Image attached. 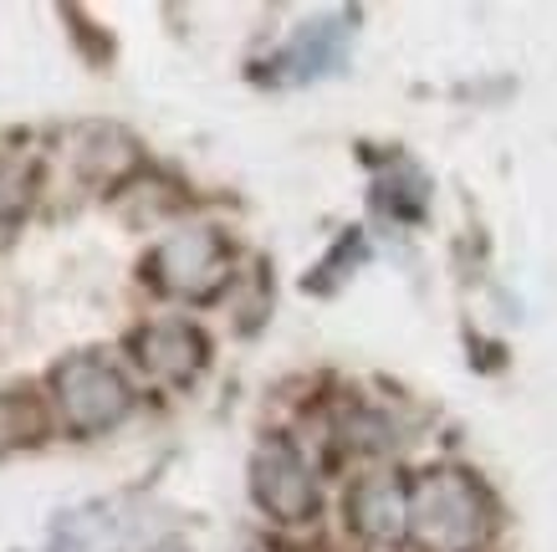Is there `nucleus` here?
Masks as SVG:
<instances>
[{"label":"nucleus","instance_id":"f257e3e1","mask_svg":"<svg viewBox=\"0 0 557 552\" xmlns=\"http://www.w3.org/2000/svg\"><path fill=\"white\" fill-rule=\"evenodd\" d=\"M496 496L475 470L435 466L409 486V532L420 552H481L496 537Z\"/></svg>","mask_w":557,"mask_h":552},{"label":"nucleus","instance_id":"f03ea898","mask_svg":"<svg viewBox=\"0 0 557 552\" xmlns=\"http://www.w3.org/2000/svg\"><path fill=\"white\" fill-rule=\"evenodd\" d=\"M164 527V512L144 496H102L51 522L47 552H149L159 548Z\"/></svg>","mask_w":557,"mask_h":552},{"label":"nucleus","instance_id":"7ed1b4c3","mask_svg":"<svg viewBox=\"0 0 557 552\" xmlns=\"http://www.w3.org/2000/svg\"><path fill=\"white\" fill-rule=\"evenodd\" d=\"M51 400L67 419V430L77 436H102V430H113L128 419L134 409V389L123 379L119 368L98 358V353H72L57 364L51 373Z\"/></svg>","mask_w":557,"mask_h":552},{"label":"nucleus","instance_id":"20e7f679","mask_svg":"<svg viewBox=\"0 0 557 552\" xmlns=\"http://www.w3.org/2000/svg\"><path fill=\"white\" fill-rule=\"evenodd\" d=\"M149 277L170 297L210 302L231 282V246L210 225H185L170 241H159V252L149 256Z\"/></svg>","mask_w":557,"mask_h":552},{"label":"nucleus","instance_id":"39448f33","mask_svg":"<svg viewBox=\"0 0 557 552\" xmlns=\"http://www.w3.org/2000/svg\"><path fill=\"white\" fill-rule=\"evenodd\" d=\"M251 496L271 522H287V527L312 522L318 517V502H322L312 466H307L302 455H297V445L282 436L261 440V451L251 455Z\"/></svg>","mask_w":557,"mask_h":552},{"label":"nucleus","instance_id":"423d86ee","mask_svg":"<svg viewBox=\"0 0 557 552\" xmlns=\"http://www.w3.org/2000/svg\"><path fill=\"white\" fill-rule=\"evenodd\" d=\"M354 32H358V16L354 11H338V16H318L297 26L292 41L267 68H261V83L271 87H302V83H318V77H333L343 72L348 51H354Z\"/></svg>","mask_w":557,"mask_h":552},{"label":"nucleus","instance_id":"0eeeda50","mask_svg":"<svg viewBox=\"0 0 557 552\" xmlns=\"http://www.w3.org/2000/svg\"><path fill=\"white\" fill-rule=\"evenodd\" d=\"M134 358L144 373H153L159 384H189L205 364H210V338L185 318H164V322H149L134 333Z\"/></svg>","mask_w":557,"mask_h":552},{"label":"nucleus","instance_id":"6e6552de","mask_svg":"<svg viewBox=\"0 0 557 552\" xmlns=\"http://www.w3.org/2000/svg\"><path fill=\"white\" fill-rule=\"evenodd\" d=\"M348 527L363 542H399L409 532V486L399 470H369L348 491Z\"/></svg>","mask_w":557,"mask_h":552},{"label":"nucleus","instance_id":"1a4fd4ad","mask_svg":"<svg viewBox=\"0 0 557 552\" xmlns=\"http://www.w3.org/2000/svg\"><path fill=\"white\" fill-rule=\"evenodd\" d=\"M77 164H83L87 180H102V184L123 180V174L138 164L134 138L123 134V128H87L83 149H77Z\"/></svg>","mask_w":557,"mask_h":552},{"label":"nucleus","instance_id":"9d476101","mask_svg":"<svg viewBox=\"0 0 557 552\" xmlns=\"http://www.w3.org/2000/svg\"><path fill=\"white\" fill-rule=\"evenodd\" d=\"M32 195V174L16 164H0V220H16Z\"/></svg>","mask_w":557,"mask_h":552}]
</instances>
